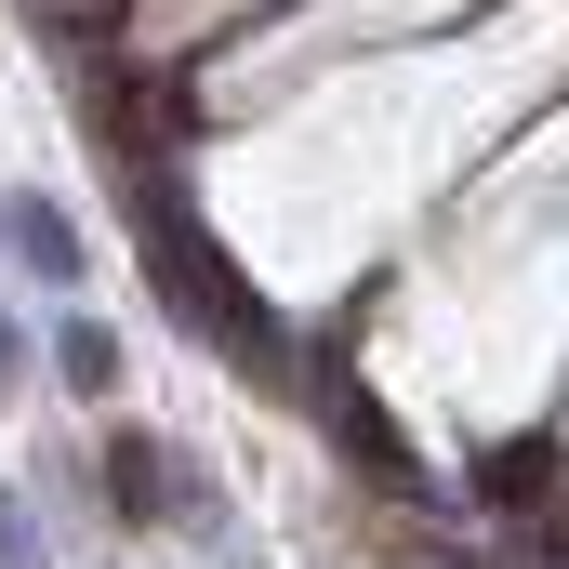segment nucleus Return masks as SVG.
<instances>
[{
  "label": "nucleus",
  "mask_w": 569,
  "mask_h": 569,
  "mask_svg": "<svg viewBox=\"0 0 569 569\" xmlns=\"http://www.w3.org/2000/svg\"><path fill=\"white\" fill-rule=\"evenodd\" d=\"M133 239H146V266H159V291H172V318H186V331H212V345H226L239 371H266V385H291V371H305L291 318L239 279L212 239H199V212H186V186H172L159 159H146V186H133Z\"/></svg>",
  "instance_id": "1"
},
{
  "label": "nucleus",
  "mask_w": 569,
  "mask_h": 569,
  "mask_svg": "<svg viewBox=\"0 0 569 569\" xmlns=\"http://www.w3.org/2000/svg\"><path fill=\"white\" fill-rule=\"evenodd\" d=\"M107 517H186V530H212V490H199V463H186V450H159V437L146 425H120L107 437Z\"/></svg>",
  "instance_id": "2"
},
{
  "label": "nucleus",
  "mask_w": 569,
  "mask_h": 569,
  "mask_svg": "<svg viewBox=\"0 0 569 569\" xmlns=\"http://www.w3.org/2000/svg\"><path fill=\"white\" fill-rule=\"evenodd\" d=\"M0 252H13L40 291H80V279H93V239H80L53 199H0Z\"/></svg>",
  "instance_id": "3"
},
{
  "label": "nucleus",
  "mask_w": 569,
  "mask_h": 569,
  "mask_svg": "<svg viewBox=\"0 0 569 569\" xmlns=\"http://www.w3.org/2000/svg\"><path fill=\"white\" fill-rule=\"evenodd\" d=\"M27 27H40L53 53H107V40L133 27V0H27Z\"/></svg>",
  "instance_id": "4"
},
{
  "label": "nucleus",
  "mask_w": 569,
  "mask_h": 569,
  "mask_svg": "<svg viewBox=\"0 0 569 569\" xmlns=\"http://www.w3.org/2000/svg\"><path fill=\"white\" fill-rule=\"evenodd\" d=\"M53 371H67L80 398H107V385H120V331H107V318H53Z\"/></svg>",
  "instance_id": "5"
},
{
  "label": "nucleus",
  "mask_w": 569,
  "mask_h": 569,
  "mask_svg": "<svg viewBox=\"0 0 569 569\" xmlns=\"http://www.w3.org/2000/svg\"><path fill=\"white\" fill-rule=\"evenodd\" d=\"M543 463H557L543 437H517V450H490V463H477V503H503V490H543Z\"/></svg>",
  "instance_id": "6"
},
{
  "label": "nucleus",
  "mask_w": 569,
  "mask_h": 569,
  "mask_svg": "<svg viewBox=\"0 0 569 569\" xmlns=\"http://www.w3.org/2000/svg\"><path fill=\"white\" fill-rule=\"evenodd\" d=\"M0 569H53V543H40V517H27V490H0Z\"/></svg>",
  "instance_id": "7"
},
{
  "label": "nucleus",
  "mask_w": 569,
  "mask_h": 569,
  "mask_svg": "<svg viewBox=\"0 0 569 569\" xmlns=\"http://www.w3.org/2000/svg\"><path fill=\"white\" fill-rule=\"evenodd\" d=\"M13 371H27V331H13V318H0V385H13Z\"/></svg>",
  "instance_id": "8"
}]
</instances>
